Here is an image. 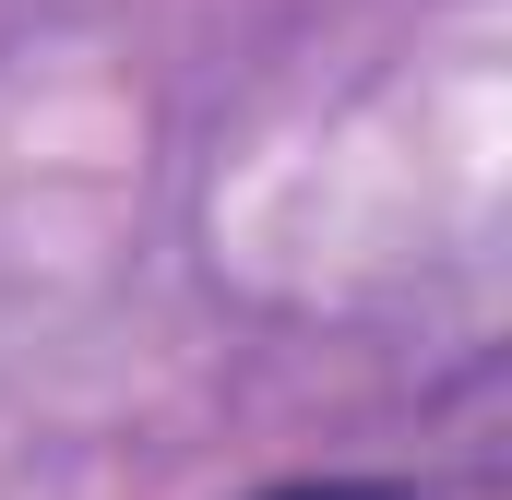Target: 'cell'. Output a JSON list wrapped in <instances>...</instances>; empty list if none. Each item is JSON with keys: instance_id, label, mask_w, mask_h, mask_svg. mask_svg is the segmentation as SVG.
Segmentation results:
<instances>
[{"instance_id": "1", "label": "cell", "mask_w": 512, "mask_h": 500, "mask_svg": "<svg viewBox=\"0 0 512 500\" xmlns=\"http://www.w3.org/2000/svg\"><path fill=\"white\" fill-rule=\"evenodd\" d=\"M262 500H429V489H405V477H286Z\"/></svg>"}]
</instances>
